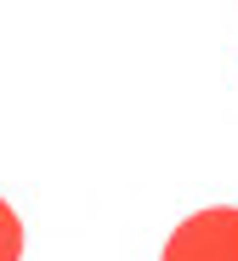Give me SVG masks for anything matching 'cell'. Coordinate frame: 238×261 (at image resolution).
<instances>
[{"label":"cell","mask_w":238,"mask_h":261,"mask_svg":"<svg viewBox=\"0 0 238 261\" xmlns=\"http://www.w3.org/2000/svg\"><path fill=\"white\" fill-rule=\"evenodd\" d=\"M159 261H238V204L193 210L165 239V255Z\"/></svg>","instance_id":"1"},{"label":"cell","mask_w":238,"mask_h":261,"mask_svg":"<svg viewBox=\"0 0 238 261\" xmlns=\"http://www.w3.org/2000/svg\"><path fill=\"white\" fill-rule=\"evenodd\" d=\"M23 255V222H17V210L0 199V261H17Z\"/></svg>","instance_id":"2"}]
</instances>
